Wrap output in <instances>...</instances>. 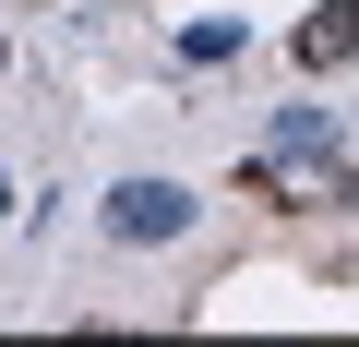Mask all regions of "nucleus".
Masks as SVG:
<instances>
[{
  "label": "nucleus",
  "instance_id": "obj_1",
  "mask_svg": "<svg viewBox=\"0 0 359 347\" xmlns=\"http://www.w3.org/2000/svg\"><path fill=\"white\" fill-rule=\"evenodd\" d=\"M240 180H252L264 204H359V168L335 156V132H323V108H276Z\"/></svg>",
  "mask_w": 359,
  "mask_h": 347
},
{
  "label": "nucleus",
  "instance_id": "obj_2",
  "mask_svg": "<svg viewBox=\"0 0 359 347\" xmlns=\"http://www.w3.org/2000/svg\"><path fill=\"white\" fill-rule=\"evenodd\" d=\"M192 216H204V204L180 192V180H120V192H108V240H120V252H168V240H192Z\"/></svg>",
  "mask_w": 359,
  "mask_h": 347
},
{
  "label": "nucleus",
  "instance_id": "obj_3",
  "mask_svg": "<svg viewBox=\"0 0 359 347\" xmlns=\"http://www.w3.org/2000/svg\"><path fill=\"white\" fill-rule=\"evenodd\" d=\"M299 72H335V60H359V13H299Z\"/></svg>",
  "mask_w": 359,
  "mask_h": 347
},
{
  "label": "nucleus",
  "instance_id": "obj_4",
  "mask_svg": "<svg viewBox=\"0 0 359 347\" xmlns=\"http://www.w3.org/2000/svg\"><path fill=\"white\" fill-rule=\"evenodd\" d=\"M0 216H13V180H0Z\"/></svg>",
  "mask_w": 359,
  "mask_h": 347
},
{
  "label": "nucleus",
  "instance_id": "obj_5",
  "mask_svg": "<svg viewBox=\"0 0 359 347\" xmlns=\"http://www.w3.org/2000/svg\"><path fill=\"white\" fill-rule=\"evenodd\" d=\"M0 60H13V48H0Z\"/></svg>",
  "mask_w": 359,
  "mask_h": 347
}]
</instances>
